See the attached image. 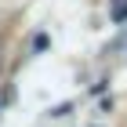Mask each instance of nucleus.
<instances>
[{
	"mask_svg": "<svg viewBox=\"0 0 127 127\" xmlns=\"http://www.w3.org/2000/svg\"><path fill=\"white\" fill-rule=\"evenodd\" d=\"M113 18H116V22H124V18H127V0H116V7H113Z\"/></svg>",
	"mask_w": 127,
	"mask_h": 127,
	"instance_id": "obj_1",
	"label": "nucleus"
}]
</instances>
